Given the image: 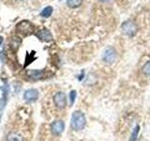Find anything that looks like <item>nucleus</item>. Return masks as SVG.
<instances>
[{"label": "nucleus", "mask_w": 150, "mask_h": 141, "mask_svg": "<svg viewBox=\"0 0 150 141\" xmlns=\"http://www.w3.org/2000/svg\"><path fill=\"white\" fill-rule=\"evenodd\" d=\"M2 41H3V38H2V37H0V44L2 43Z\"/></svg>", "instance_id": "19"}, {"label": "nucleus", "mask_w": 150, "mask_h": 141, "mask_svg": "<svg viewBox=\"0 0 150 141\" xmlns=\"http://www.w3.org/2000/svg\"><path fill=\"white\" fill-rule=\"evenodd\" d=\"M7 103V95H3V98L0 100V111H2Z\"/></svg>", "instance_id": "16"}, {"label": "nucleus", "mask_w": 150, "mask_h": 141, "mask_svg": "<svg viewBox=\"0 0 150 141\" xmlns=\"http://www.w3.org/2000/svg\"><path fill=\"white\" fill-rule=\"evenodd\" d=\"M39 97V91L37 89H28L23 93V98L27 102H35Z\"/></svg>", "instance_id": "7"}, {"label": "nucleus", "mask_w": 150, "mask_h": 141, "mask_svg": "<svg viewBox=\"0 0 150 141\" xmlns=\"http://www.w3.org/2000/svg\"><path fill=\"white\" fill-rule=\"evenodd\" d=\"M100 1H101V2H110L111 1V0H100Z\"/></svg>", "instance_id": "18"}, {"label": "nucleus", "mask_w": 150, "mask_h": 141, "mask_svg": "<svg viewBox=\"0 0 150 141\" xmlns=\"http://www.w3.org/2000/svg\"><path fill=\"white\" fill-rule=\"evenodd\" d=\"M8 141H22V138L20 135H18L16 134H11V135H8Z\"/></svg>", "instance_id": "14"}, {"label": "nucleus", "mask_w": 150, "mask_h": 141, "mask_svg": "<svg viewBox=\"0 0 150 141\" xmlns=\"http://www.w3.org/2000/svg\"><path fill=\"white\" fill-rule=\"evenodd\" d=\"M139 132H140V126L139 125L135 126V128L132 131V134H131V136L129 138V141H136V139H137V137H138Z\"/></svg>", "instance_id": "13"}, {"label": "nucleus", "mask_w": 150, "mask_h": 141, "mask_svg": "<svg viewBox=\"0 0 150 141\" xmlns=\"http://www.w3.org/2000/svg\"><path fill=\"white\" fill-rule=\"evenodd\" d=\"M117 53L114 47H107L102 53V60L107 64L114 63L116 59Z\"/></svg>", "instance_id": "4"}, {"label": "nucleus", "mask_w": 150, "mask_h": 141, "mask_svg": "<svg viewBox=\"0 0 150 141\" xmlns=\"http://www.w3.org/2000/svg\"><path fill=\"white\" fill-rule=\"evenodd\" d=\"M86 124V116L81 111H75L72 113L71 116V121H70V125L71 128L75 131H80L84 128Z\"/></svg>", "instance_id": "1"}, {"label": "nucleus", "mask_w": 150, "mask_h": 141, "mask_svg": "<svg viewBox=\"0 0 150 141\" xmlns=\"http://www.w3.org/2000/svg\"><path fill=\"white\" fill-rule=\"evenodd\" d=\"M52 13H53V8L51 6H48L43 9V11L40 12V16L41 17H44V18H48L52 15Z\"/></svg>", "instance_id": "11"}, {"label": "nucleus", "mask_w": 150, "mask_h": 141, "mask_svg": "<svg viewBox=\"0 0 150 141\" xmlns=\"http://www.w3.org/2000/svg\"><path fill=\"white\" fill-rule=\"evenodd\" d=\"M54 102L58 108H65L67 105V97L63 92H57L54 97Z\"/></svg>", "instance_id": "6"}, {"label": "nucleus", "mask_w": 150, "mask_h": 141, "mask_svg": "<svg viewBox=\"0 0 150 141\" xmlns=\"http://www.w3.org/2000/svg\"><path fill=\"white\" fill-rule=\"evenodd\" d=\"M121 29L125 35L129 36V37H134L138 31V26L133 21L129 20V21H126L122 24Z\"/></svg>", "instance_id": "2"}, {"label": "nucleus", "mask_w": 150, "mask_h": 141, "mask_svg": "<svg viewBox=\"0 0 150 141\" xmlns=\"http://www.w3.org/2000/svg\"><path fill=\"white\" fill-rule=\"evenodd\" d=\"M65 129V123L62 120H55L51 124V131L54 135H60Z\"/></svg>", "instance_id": "5"}, {"label": "nucleus", "mask_w": 150, "mask_h": 141, "mask_svg": "<svg viewBox=\"0 0 150 141\" xmlns=\"http://www.w3.org/2000/svg\"><path fill=\"white\" fill-rule=\"evenodd\" d=\"M143 73L144 74L147 75V76H150V61H148L143 67Z\"/></svg>", "instance_id": "15"}, {"label": "nucleus", "mask_w": 150, "mask_h": 141, "mask_svg": "<svg viewBox=\"0 0 150 141\" xmlns=\"http://www.w3.org/2000/svg\"><path fill=\"white\" fill-rule=\"evenodd\" d=\"M27 74L29 75V76L32 78V79H35V80H38V79H40L43 76V70H27Z\"/></svg>", "instance_id": "9"}, {"label": "nucleus", "mask_w": 150, "mask_h": 141, "mask_svg": "<svg viewBox=\"0 0 150 141\" xmlns=\"http://www.w3.org/2000/svg\"><path fill=\"white\" fill-rule=\"evenodd\" d=\"M37 37L42 41H46L49 42L51 41H53V36H52L51 32L48 29H42L40 30L39 32L37 33Z\"/></svg>", "instance_id": "8"}, {"label": "nucleus", "mask_w": 150, "mask_h": 141, "mask_svg": "<svg viewBox=\"0 0 150 141\" xmlns=\"http://www.w3.org/2000/svg\"><path fill=\"white\" fill-rule=\"evenodd\" d=\"M20 44H21V40L19 39L18 37H13L11 39V48L15 51Z\"/></svg>", "instance_id": "12"}, {"label": "nucleus", "mask_w": 150, "mask_h": 141, "mask_svg": "<svg viewBox=\"0 0 150 141\" xmlns=\"http://www.w3.org/2000/svg\"><path fill=\"white\" fill-rule=\"evenodd\" d=\"M33 29H34V26L28 21H22L16 26V31L23 36H28L32 34Z\"/></svg>", "instance_id": "3"}, {"label": "nucleus", "mask_w": 150, "mask_h": 141, "mask_svg": "<svg viewBox=\"0 0 150 141\" xmlns=\"http://www.w3.org/2000/svg\"><path fill=\"white\" fill-rule=\"evenodd\" d=\"M76 96H77V92L76 91H75V90L70 91V93H69V100H70V103H71V105L74 103L75 99H76Z\"/></svg>", "instance_id": "17"}, {"label": "nucleus", "mask_w": 150, "mask_h": 141, "mask_svg": "<svg viewBox=\"0 0 150 141\" xmlns=\"http://www.w3.org/2000/svg\"><path fill=\"white\" fill-rule=\"evenodd\" d=\"M0 120H1V116H0Z\"/></svg>", "instance_id": "20"}, {"label": "nucleus", "mask_w": 150, "mask_h": 141, "mask_svg": "<svg viewBox=\"0 0 150 141\" xmlns=\"http://www.w3.org/2000/svg\"><path fill=\"white\" fill-rule=\"evenodd\" d=\"M83 0H67V5L71 9L79 8L82 5Z\"/></svg>", "instance_id": "10"}]
</instances>
